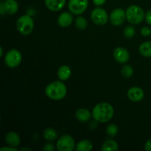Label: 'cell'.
Instances as JSON below:
<instances>
[{"mask_svg":"<svg viewBox=\"0 0 151 151\" xmlns=\"http://www.w3.org/2000/svg\"><path fill=\"white\" fill-rule=\"evenodd\" d=\"M139 53L144 57H151V41H146L142 43L139 47Z\"/></svg>","mask_w":151,"mask_h":151,"instance_id":"ac0fdd59","label":"cell"},{"mask_svg":"<svg viewBox=\"0 0 151 151\" xmlns=\"http://www.w3.org/2000/svg\"><path fill=\"white\" fill-rule=\"evenodd\" d=\"M88 0H69V9L73 14L80 15L88 7Z\"/></svg>","mask_w":151,"mask_h":151,"instance_id":"ba28073f","label":"cell"},{"mask_svg":"<svg viewBox=\"0 0 151 151\" xmlns=\"http://www.w3.org/2000/svg\"><path fill=\"white\" fill-rule=\"evenodd\" d=\"M135 28L133 26H128L125 27V29H124V35L126 38H131L132 37H134V35H135Z\"/></svg>","mask_w":151,"mask_h":151,"instance_id":"d4e9b609","label":"cell"},{"mask_svg":"<svg viewBox=\"0 0 151 151\" xmlns=\"http://www.w3.org/2000/svg\"><path fill=\"white\" fill-rule=\"evenodd\" d=\"M144 95L143 90L137 86L131 87L128 91V97L133 102L140 101L143 99Z\"/></svg>","mask_w":151,"mask_h":151,"instance_id":"8fae6325","label":"cell"},{"mask_svg":"<svg viewBox=\"0 0 151 151\" xmlns=\"http://www.w3.org/2000/svg\"><path fill=\"white\" fill-rule=\"evenodd\" d=\"M106 0H93V2L95 5L97 6H101L106 3Z\"/></svg>","mask_w":151,"mask_h":151,"instance_id":"f546056e","label":"cell"},{"mask_svg":"<svg viewBox=\"0 0 151 151\" xmlns=\"http://www.w3.org/2000/svg\"><path fill=\"white\" fill-rule=\"evenodd\" d=\"M92 143L88 140H82L80 142L76 147V150L78 151H91L92 150Z\"/></svg>","mask_w":151,"mask_h":151,"instance_id":"ffe728a7","label":"cell"},{"mask_svg":"<svg viewBox=\"0 0 151 151\" xmlns=\"http://www.w3.org/2000/svg\"><path fill=\"white\" fill-rule=\"evenodd\" d=\"M115 60L119 63H125L129 60L130 55L128 50L124 47H117L114 52Z\"/></svg>","mask_w":151,"mask_h":151,"instance_id":"30bf717a","label":"cell"},{"mask_svg":"<svg viewBox=\"0 0 151 151\" xmlns=\"http://www.w3.org/2000/svg\"><path fill=\"white\" fill-rule=\"evenodd\" d=\"M16 27L21 34L27 35L32 32L34 27V22L29 15H24L19 18L16 22Z\"/></svg>","mask_w":151,"mask_h":151,"instance_id":"277c9868","label":"cell"},{"mask_svg":"<svg viewBox=\"0 0 151 151\" xmlns=\"http://www.w3.org/2000/svg\"><path fill=\"white\" fill-rule=\"evenodd\" d=\"M150 35H151V29H150Z\"/></svg>","mask_w":151,"mask_h":151,"instance_id":"e575fe53","label":"cell"},{"mask_svg":"<svg viewBox=\"0 0 151 151\" xmlns=\"http://www.w3.org/2000/svg\"><path fill=\"white\" fill-rule=\"evenodd\" d=\"M119 148L117 142L113 139L106 140L103 145L102 150L103 151H116Z\"/></svg>","mask_w":151,"mask_h":151,"instance_id":"d6986e66","label":"cell"},{"mask_svg":"<svg viewBox=\"0 0 151 151\" xmlns=\"http://www.w3.org/2000/svg\"><path fill=\"white\" fill-rule=\"evenodd\" d=\"M43 150L44 151H54L55 147L52 144H46L43 147Z\"/></svg>","mask_w":151,"mask_h":151,"instance_id":"484cf974","label":"cell"},{"mask_svg":"<svg viewBox=\"0 0 151 151\" xmlns=\"http://www.w3.org/2000/svg\"><path fill=\"white\" fill-rule=\"evenodd\" d=\"M22 56L20 52L17 50H11L7 52L4 57V62L6 65L10 68L17 67L21 63Z\"/></svg>","mask_w":151,"mask_h":151,"instance_id":"5b68a950","label":"cell"},{"mask_svg":"<svg viewBox=\"0 0 151 151\" xmlns=\"http://www.w3.org/2000/svg\"><path fill=\"white\" fill-rule=\"evenodd\" d=\"M114 110L111 105L108 103H100L94 106L92 116L96 122L105 123L113 118Z\"/></svg>","mask_w":151,"mask_h":151,"instance_id":"6da1fadb","label":"cell"},{"mask_svg":"<svg viewBox=\"0 0 151 151\" xmlns=\"http://www.w3.org/2000/svg\"><path fill=\"white\" fill-rule=\"evenodd\" d=\"M67 93L66 86L63 82L55 81L49 84L45 88V94L50 99L60 100L64 98Z\"/></svg>","mask_w":151,"mask_h":151,"instance_id":"7a4b0ae2","label":"cell"},{"mask_svg":"<svg viewBox=\"0 0 151 151\" xmlns=\"http://www.w3.org/2000/svg\"><path fill=\"white\" fill-rule=\"evenodd\" d=\"M75 25L79 29H84L87 27L88 22L85 18L82 16H78L75 20Z\"/></svg>","mask_w":151,"mask_h":151,"instance_id":"7402d4cb","label":"cell"},{"mask_svg":"<svg viewBox=\"0 0 151 151\" xmlns=\"http://www.w3.org/2000/svg\"><path fill=\"white\" fill-rule=\"evenodd\" d=\"M5 141L9 145L15 147L19 146L21 142V139L19 134H16V132H13V131L7 133L6 134Z\"/></svg>","mask_w":151,"mask_h":151,"instance_id":"5bb4252c","label":"cell"},{"mask_svg":"<svg viewBox=\"0 0 151 151\" xmlns=\"http://www.w3.org/2000/svg\"><path fill=\"white\" fill-rule=\"evenodd\" d=\"M145 18V20L147 22V23L148 24L151 25V10H149V11H147L146 13Z\"/></svg>","mask_w":151,"mask_h":151,"instance_id":"83f0119b","label":"cell"},{"mask_svg":"<svg viewBox=\"0 0 151 151\" xmlns=\"http://www.w3.org/2000/svg\"><path fill=\"white\" fill-rule=\"evenodd\" d=\"M6 1H7V0H6Z\"/></svg>","mask_w":151,"mask_h":151,"instance_id":"d590c367","label":"cell"},{"mask_svg":"<svg viewBox=\"0 0 151 151\" xmlns=\"http://www.w3.org/2000/svg\"><path fill=\"white\" fill-rule=\"evenodd\" d=\"M125 18H126V16H125V11L121 8H116L111 13V23L114 26H119L123 24Z\"/></svg>","mask_w":151,"mask_h":151,"instance_id":"9c48e42d","label":"cell"},{"mask_svg":"<svg viewBox=\"0 0 151 151\" xmlns=\"http://www.w3.org/2000/svg\"><path fill=\"white\" fill-rule=\"evenodd\" d=\"M66 0H45V4L51 11H58L64 7Z\"/></svg>","mask_w":151,"mask_h":151,"instance_id":"7c38bea8","label":"cell"},{"mask_svg":"<svg viewBox=\"0 0 151 151\" xmlns=\"http://www.w3.org/2000/svg\"><path fill=\"white\" fill-rule=\"evenodd\" d=\"M75 116L80 122H85L89 120V119L91 118V114L87 109H80L76 111Z\"/></svg>","mask_w":151,"mask_h":151,"instance_id":"e0dca14e","label":"cell"},{"mask_svg":"<svg viewBox=\"0 0 151 151\" xmlns=\"http://www.w3.org/2000/svg\"><path fill=\"white\" fill-rule=\"evenodd\" d=\"M72 21H73V17H72V14L68 12H64V13H61L58 19L59 25L62 27H67L70 26L71 24L72 23Z\"/></svg>","mask_w":151,"mask_h":151,"instance_id":"4fadbf2b","label":"cell"},{"mask_svg":"<svg viewBox=\"0 0 151 151\" xmlns=\"http://www.w3.org/2000/svg\"><path fill=\"white\" fill-rule=\"evenodd\" d=\"M141 34L144 36H148L149 35H150V29H149L147 27H144L141 29Z\"/></svg>","mask_w":151,"mask_h":151,"instance_id":"4316f807","label":"cell"},{"mask_svg":"<svg viewBox=\"0 0 151 151\" xmlns=\"http://www.w3.org/2000/svg\"><path fill=\"white\" fill-rule=\"evenodd\" d=\"M122 74L125 78H131L134 74V69L129 65H125L122 69Z\"/></svg>","mask_w":151,"mask_h":151,"instance_id":"603a6c76","label":"cell"},{"mask_svg":"<svg viewBox=\"0 0 151 151\" xmlns=\"http://www.w3.org/2000/svg\"><path fill=\"white\" fill-rule=\"evenodd\" d=\"M145 149L147 151H151V139L147 141V142L145 145Z\"/></svg>","mask_w":151,"mask_h":151,"instance_id":"1f68e13d","label":"cell"},{"mask_svg":"<svg viewBox=\"0 0 151 151\" xmlns=\"http://www.w3.org/2000/svg\"><path fill=\"white\" fill-rule=\"evenodd\" d=\"M106 132L110 137H115L118 133V127L115 124H110L106 128Z\"/></svg>","mask_w":151,"mask_h":151,"instance_id":"cb8c5ba5","label":"cell"},{"mask_svg":"<svg viewBox=\"0 0 151 151\" xmlns=\"http://www.w3.org/2000/svg\"><path fill=\"white\" fill-rule=\"evenodd\" d=\"M91 20L97 25H104L108 22L109 16H108L107 12L101 7H97L91 14Z\"/></svg>","mask_w":151,"mask_h":151,"instance_id":"52a82bcc","label":"cell"},{"mask_svg":"<svg viewBox=\"0 0 151 151\" xmlns=\"http://www.w3.org/2000/svg\"><path fill=\"white\" fill-rule=\"evenodd\" d=\"M0 52H1V55H0L1 56H2L3 55V49H2V47H0Z\"/></svg>","mask_w":151,"mask_h":151,"instance_id":"836d02e7","label":"cell"},{"mask_svg":"<svg viewBox=\"0 0 151 151\" xmlns=\"http://www.w3.org/2000/svg\"><path fill=\"white\" fill-rule=\"evenodd\" d=\"M5 4V10L6 13L10 15H13L18 11L19 9V4L16 0H7Z\"/></svg>","mask_w":151,"mask_h":151,"instance_id":"2e32d148","label":"cell"},{"mask_svg":"<svg viewBox=\"0 0 151 151\" xmlns=\"http://www.w3.org/2000/svg\"><path fill=\"white\" fill-rule=\"evenodd\" d=\"M71 74H72L71 69L69 68V66H66V65L60 66L58 71V76L59 79L63 81H67L70 78Z\"/></svg>","mask_w":151,"mask_h":151,"instance_id":"9a60e30c","label":"cell"},{"mask_svg":"<svg viewBox=\"0 0 151 151\" xmlns=\"http://www.w3.org/2000/svg\"><path fill=\"white\" fill-rule=\"evenodd\" d=\"M21 151H24V150H27V151H30L31 149L28 148V147H22V148L20 149Z\"/></svg>","mask_w":151,"mask_h":151,"instance_id":"d6a6232c","label":"cell"},{"mask_svg":"<svg viewBox=\"0 0 151 151\" xmlns=\"http://www.w3.org/2000/svg\"><path fill=\"white\" fill-rule=\"evenodd\" d=\"M75 145V140L69 135H63L57 142V148L59 151H72Z\"/></svg>","mask_w":151,"mask_h":151,"instance_id":"8992f818","label":"cell"},{"mask_svg":"<svg viewBox=\"0 0 151 151\" xmlns=\"http://www.w3.org/2000/svg\"><path fill=\"white\" fill-rule=\"evenodd\" d=\"M125 16L128 22L133 24H138L142 22L145 15L143 9L139 6L131 5L126 10Z\"/></svg>","mask_w":151,"mask_h":151,"instance_id":"3957f363","label":"cell"},{"mask_svg":"<svg viewBox=\"0 0 151 151\" xmlns=\"http://www.w3.org/2000/svg\"><path fill=\"white\" fill-rule=\"evenodd\" d=\"M1 151H17L18 150L15 147H3L0 149Z\"/></svg>","mask_w":151,"mask_h":151,"instance_id":"f1b7e54d","label":"cell"},{"mask_svg":"<svg viewBox=\"0 0 151 151\" xmlns=\"http://www.w3.org/2000/svg\"><path fill=\"white\" fill-rule=\"evenodd\" d=\"M4 13H6L5 4H4V2L1 1V4H0V13H1V15H4Z\"/></svg>","mask_w":151,"mask_h":151,"instance_id":"4dcf8cb0","label":"cell"},{"mask_svg":"<svg viewBox=\"0 0 151 151\" xmlns=\"http://www.w3.org/2000/svg\"><path fill=\"white\" fill-rule=\"evenodd\" d=\"M43 135L44 139L49 141H54L58 138L57 131L52 128H48L44 130Z\"/></svg>","mask_w":151,"mask_h":151,"instance_id":"44dd1931","label":"cell"}]
</instances>
